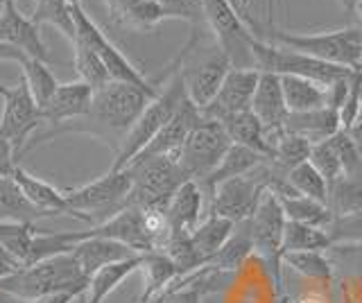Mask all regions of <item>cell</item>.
<instances>
[{
	"mask_svg": "<svg viewBox=\"0 0 362 303\" xmlns=\"http://www.w3.org/2000/svg\"><path fill=\"white\" fill-rule=\"evenodd\" d=\"M161 84L136 86L127 82H109L107 86H102L100 91L93 93V102H90L88 116L79 118L82 125L48 131V133H43L41 141H48L50 136H54V133H59V131H88L105 143H109L118 154L124 136H127L129 129L136 125V120L141 118L145 107L161 93Z\"/></svg>",
	"mask_w": 362,
	"mask_h": 303,
	"instance_id": "6da1fadb",
	"label": "cell"
},
{
	"mask_svg": "<svg viewBox=\"0 0 362 303\" xmlns=\"http://www.w3.org/2000/svg\"><path fill=\"white\" fill-rule=\"evenodd\" d=\"M256 39L272 43V46L290 48L308 54V57L322 59L328 64L346 66V69H362V41L358 28H344L335 32H317V35H294V32L279 30L274 25L260 28L256 20H249Z\"/></svg>",
	"mask_w": 362,
	"mask_h": 303,
	"instance_id": "7a4b0ae2",
	"label": "cell"
},
{
	"mask_svg": "<svg viewBox=\"0 0 362 303\" xmlns=\"http://www.w3.org/2000/svg\"><path fill=\"white\" fill-rule=\"evenodd\" d=\"M88 278L75 261L73 251L52 256L34 265L21 267L18 272L0 278V292L21 301H34L54 292H79L86 295Z\"/></svg>",
	"mask_w": 362,
	"mask_h": 303,
	"instance_id": "3957f363",
	"label": "cell"
},
{
	"mask_svg": "<svg viewBox=\"0 0 362 303\" xmlns=\"http://www.w3.org/2000/svg\"><path fill=\"white\" fill-rule=\"evenodd\" d=\"M186 100H188L186 82H184V75H181V69H179L161 86V93L145 107L141 118L136 120V125L129 129L127 136H124L111 170H124V167H127L136 156L150 145V141L156 136V133L175 118V114L181 109V105H184Z\"/></svg>",
	"mask_w": 362,
	"mask_h": 303,
	"instance_id": "277c9868",
	"label": "cell"
},
{
	"mask_svg": "<svg viewBox=\"0 0 362 303\" xmlns=\"http://www.w3.org/2000/svg\"><path fill=\"white\" fill-rule=\"evenodd\" d=\"M184 64H181V75L186 82L188 100L199 111L206 109L213 97L218 95L224 77L233 69L229 57L220 50L218 41L213 39L209 48L202 46L199 28H192V35L184 48Z\"/></svg>",
	"mask_w": 362,
	"mask_h": 303,
	"instance_id": "5b68a950",
	"label": "cell"
},
{
	"mask_svg": "<svg viewBox=\"0 0 362 303\" xmlns=\"http://www.w3.org/2000/svg\"><path fill=\"white\" fill-rule=\"evenodd\" d=\"M64 193L75 218L95 227L120 213L124 206H129L132 174L129 170H109L95 182L68 188Z\"/></svg>",
	"mask_w": 362,
	"mask_h": 303,
	"instance_id": "8992f818",
	"label": "cell"
},
{
	"mask_svg": "<svg viewBox=\"0 0 362 303\" xmlns=\"http://www.w3.org/2000/svg\"><path fill=\"white\" fill-rule=\"evenodd\" d=\"M124 170H129L132 174L129 206H139L143 210H165L173 195L188 182L184 167L179 165L177 159H170V156L139 159L129 163Z\"/></svg>",
	"mask_w": 362,
	"mask_h": 303,
	"instance_id": "52a82bcc",
	"label": "cell"
},
{
	"mask_svg": "<svg viewBox=\"0 0 362 303\" xmlns=\"http://www.w3.org/2000/svg\"><path fill=\"white\" fill-rule=\"evenodd\" d=\"M204 16L213 39L229 57L233 69H258L254 57L256 35L249 20L238 12L229 0H204Z\"/></svg>",
	"mask_w": 362,
	"mask_h": 303,
	"instance_id": "ba28073f",
	"label": "cell"
},
{
	"mask_svg": "<svg viewBox=\"0 0 362 303\" xmlns=\"http://www.w3.org/2000/svg\"><path fill=\"white\" fill-rule=\"evenodd\" d=\"M286 224H288V218H286V213H283L279 197L267 190L263 199H260L254 218L249 220V227H252V238H254V254H258V258L263 261L272 283H274L279 303H286V299H283V276H281L283 233H286Z\"/></svg>",
	"mask_w": 362,
	"mask_h": 303,
	"instance_id": "9c48e42d",
	"label": "cell"
},
{
	"mask_svg": "<svg viewBox=\"0 0 362 303\" xmlns=\"http://www.w3.org/2000/svg\"><path fill=\"white\" fill-rule=\"evenodd\" d=\"M254 57L256 66L260 73H276V75H297V77H308L324 86H331L339 80H346L356 73V69H346V66H337V64H328L322 59L308 57V54L290 50V48H281V46H272L265 41H256L254 46Z\"/></svg>",
	"mask_w": 362,
	"mask_h": 303,
	"instance_id": "30bf717a",
	"label": "cell"
},
{
	"mask_svg": "<svg viewBox=\"0 0 362 303\" xmlns=\"http://www.w3.org/2000/svg\"><path fill=\"white\" fill-rule=\"evenodd\" d=\"M233 141L226 133L222 122L202 116V120L192 127L184 143V150L179 154V165L184 167L188 179L204 184L215 172V167L222 163Z\"/></svg>",
	"mask_w": 362,
	"mask_h": 303,
	"instance_id": "8fae6325",
	"label": "cell"
},
{
	"mask_svg": "<svg viewBox=\"0 0 362 303\" xmlns=\"http://www.w3.org/2000/svg\"><path fill=\"white\" fill-rule=\"evenodd\" d=\"M0 97H3V114H0V136L14 145L16 154L25 148V143L34 133L41 122L43 114L37 100L30 93L25 80H21L14 86L0 84Z\"/></svg>",
	"mask_w": 362,
	"mask_h": 303,
	"instance_id": "7c38bea8",
	"label": "cell"
},
{
	"mask_svg": "<svg viewBox=\"0 0 362 303\" xmlns=\"http://www.w3.org/2000/svg\"><path fill=\"white\" fill-rule=\"evenodd\" d=\"M267 193L265 177H263V163L254 172L229 179L220 184L211 193V208L209 213L226 218L235 224L247 222L254 218V213L260 204V199Z\"/></svg>",
	"mask_w": 362,
	"mask_h": 303,
	"instance_id": "4fadbf2b",
	"label": "cell"
},
{
	"mask_svg": "<svg viewBox=\"0 0 362 303\" xmlns=\"http://www.w3.org/2000/svg\"><path fill=\"white\" fill-rule=\"evenodd\" d=\"M258 80H260L258 69H231L229 75L224 77L218 95H215L213 102L202 111V116L224 122L231 116L252 111Z\"/></svg>",
	"mask_w": 362,
	"mask_h": 303,
	"instance_id": "5bb4252c",
	"label": "cell"
},
{
	"mask_svg": "<svg viewBox=\"0 0 362 303\" xmlns=\"http://www.w3.org/2000/svg\"><path fill=\"white\" fill-rule=\"evenodd\" d=\"M84 235L86 238H90V235H100V238L118 240L122 244H127L136 254L154 251V240L145 224V213L139 206H124L113 218L84 231Z\"/></svg>",
	"mask_w": 362,
	"mask_h": 303,
	"instance_id": "9a60e30c",
	"label": "cell"
},
{
	"mask_svg": "<svg viewBox=\"0 0 362 303\" xmlns=\"http://www.w3.org/2000/svg\"><path fill=\"white\" fill-rule=\"evenodd\" d=\"M252 111L258 116V120L263 122L269 143H274L279 136L286 133V122L290 118V111L286 105V97H283L281 75L260 73ZM272 148H274V145H272Z\"/></svg>",
	"mask_w": 362,
	"mask_h": 303,
	"instance_id": "2e32d148",
	"label": "cell"
},
{
	"mask_svg": "<svg viewBox=\"0 0 362 303\" xmlns=\"http://www.w3.org/2000/svg\"><path fill=\"white\" fill-rule=\"evenodd\" d=\"M0 43L21 50L25 57L50 61V52L45 48L41 28L32 23L28 14H21L18 7H3L0 9Z\"/></svg>",
	"mask_w": 362,
	"mask_h": 303,
	"instance_id": "e0dca14e",
	"label": "cell"
},
{
	"mask_svg": "<svg viewBox=\"0 0 362 303\" xmlns=\"http://www.w3.org/2000/svg\"><path fill=\"white\" fill-rule=\"evenodd\" d=\"M202 120V111L186 100L181 109L175 114V118L168 122V125L156 133V136L150 141V145L136 156L134 161L139 159H152V156H170V159L179 161V154L184 150V143L188 138V133L192 131V127ZM132 161V163H134Z\"/></svg>",
	"mask_w": 362,
	"mask_h": 303,
	"instance_id": "ac0fdd59",
	"label": "cell"
},
{
	"mask_svg": "<svg viewBox=\"0 0 362 303\" xmlns=\"http://www.w3.org/2000/svg\"><path fill=\"white\" fill-rule=\"evenodd\" d=\"M93 88L84 84L82 80L66 82L57 86L54 95L48 100V105L41 109L45 125L59 127L66 125L68 120H79L86 118L90 111V102H93Z\"/></svg>",
	"mask_w": 362,
	"mask_h": 303,
	"instance_id": "d6986e66",
	"label": "cell"
},
{
	"mask_svg": "<svg viewBox=\"0 0 362 303\" xmlns=\"http://www.w3.org/2000/svg\"><path fill=\"white\" fill-rule=\"evenodd\" d=\"M102 3L113 23L141 35L152 32L158 23L168 20L158 0H102Z\"/></svg>",
	"mask_w": 362,
	"mask_h": 303,
	"instance_id": "ffe728a7",
	"label": "cell"
},
{
	"mask_svg": "<svg viewBox=\"0 0 362 303\" xmlns=\"http://www.w3.org/2000/svg\"><path fill=\"white\" fill-rule=\"evenodd\" d=\"M206 193L202 190L197 182H188L181 186L177 193L170 199V204L165 208L170 233H192L202 222V208Z\"/></svg>",
	"mask_w": 362,
	"mask_h": 303,
	"instance_id": "44dd1931",
	"label": "cell"
},
{
	"mask_svg": "<svg viewBox=\"0 0 362 303\" xmlns=\"http://www.w3.org/2000/svg\"><path fill=\"white\" fill-rule=\"evenodd\" d=\"M75 261L82 267L84 276L90 280L95 272H100L102 267H107L111 263H120L124 258L136 256L134 249H129L127 244H122L118 240L111 238H100V235H90V238L82 240L73 249Z\"/></svg>",
	"mask_w": 362,
	"mask_h": 303,
	"instance_id": "7402d4cb",
	"label": "cell"
},
{
	"mask_svg": "<svg viewBox=\"0 0 362 303\" xmlns=\"http://www.w3.org/2000/svg\"><path fill=\"white\" fill-rule=\"evenodd\" d=\"M11 177L16 179V184L23 190V195H25L32 204L37 208H41L43 213H48V215H71V218H75V213L71 210V206H68V199H66L64 190L54 188L52 184L30 174L28 170H23L21 165H16V170L11 172Z\"/></svg>",
	"mask_w": 362,
	"mask_h": 303,
	"instance_id": "603a6c76",
	"label": "cell"
},
{
	"mask_svg": "<svg viewBox=\"0 0 362 303\" xmlns=\"http://www.w3.org/2000/svg\"><path fill=\"white\" fill-rule=\"evenodd\" d=\"M339 129H342L339 111L333 107L305 111V114H290V118L286 122V133L301 136L305 141H310L313 145L328 141L331 136H335Z\"/></svg>",
	"mask_w": 362,
	"mask_h": 303,
	"instance_id": "cb8c5ba5",
	"label": "cell"
},
{
	"mask_svg": "<svg viewBox=\"0 0 362 303\" xmlns=\"http://www.w3.org/2000/svg\"><path fill=\"white\" fill-rule=\"evenodd\" d=\"M283 97L290 114H305L328 107V86L297 75H281Z\"/></svg>",
	"mask_w": 362,
	"mask_h": 303,
	"instance_id": "d4e9b609",
	"label": "cell"
},
{
	"mask_svg": "<svg viewBox=\"0 0 362 303\" xmlns=\"http://www.w3.org/2000/svg\"><path fill=\"white\" fill-rule=\"evenodd\" d=\"M143 261H145V254H136L132 258H124L120 263H111L107 267H102L100 272L90 276L86 297L82 299V303H105V299L111 292L118 290V285L124 278L132 276L134 272H141Z\"/></svg>",
	"mask_w": 362,
	"mask_h": 303,
	"instance_id": "484cf974",
	"label": "cell"
},
{
	"mask_svg": "<svg viewBox=\"0 0 362 303\" xmlns=\"http://www.w3.org/2000/svg\"><path fill=\"white\" fill-rule=\"evenodd\" d=\"M252 254H254V238H252V227H249V220H247V222L235 224L231 238L226 240L222 249L206 263V267H211L213 272H220V274H233L247 263V258Z\"/></svg>",
	"mask_w": 362,
	"mask_h": 303,
	"instance_id": "4316f807",
	"label": "cell"
},
{
	"mask_svg": "<svg viewBox=\"0 0 362 303\" xmlns=\"http://www.w3.org/2000/svg\"><path fill=\"white\" fill-rule=\"evenodd\" d=\"M267 159L265 156H260L258 152L254 150H249V148H243V145H231V150L224 154V159L222 163L215 167V172L206 179L202 186V190L211 197V193L215 188H218L220 184L224 182H229V179H235V177H243V174H249V172H254L256 167L260 163H265Z\"/></svg>",
	"mask_w": 362,
	"mask_h": 303,
	"instance_id": "83f0119b",
	"label": "cell"
},
{
	"mask_svg": "<svg viewBox=\"0 0 362 303\" xmlns=\"http://www.w3.org/2000/svg\"><path fill=\"white\" fill-rule=\"evenodd\" d=\"M222 125L235 145H243V148L254 150L260 156H265V159H272L274 148H272V143L267 138L263 122L258 120V116L254 114V111H245V114L226 118Z\"/></svg>",
	"mask_w": 362,
	"mask_h": 303,
	"instance_id": "f1b7e54d",
	"label": "cell"
},
{
	"mask_svg": "<svg viewBox=\"0 0 362 303\" xmlns=\"http://www.w3.org/2000/svg\"><path fill=\"white\" fill-rule=\"evenodd\" d=\"M141 272H143V292H141V299H139L141 303H147L156 295H161L163 290L175 285L181 278L179 267L161 251L145 254Z\"/></svg>",
	"mask_w": 362,
	"mask_h": 303,
	"instance_id": "f546056e",
	"label": "cell"
},
{
	"mask_svg": "<svg viewBox=\"0 0 362 303\" xmlns=\"http://www.w3.org/2000/svg\"><path fill=\"white\" fill-rule=\"evenodd\" d=\"M48 218V213L37 208L23 195L14 177H0V220L5 222H32Z\"/></svg>",
	"mask_w": 362,
	"mask_h": 303,
	"instance_id": "4dcf8cb0",
	"label": "cell"
},
{
	"mask_svg": "<svg viewBox=\"0 0 362 303\" xmlns=\"http://www.w3.org/2000/svg\"><path fill=\"white\" fill-rule=\"evenodd\" d=\"M283 265H288L292 272L301 274L303 278L313 280L320 287L333 285V261L324 251H288L281 256Z\"/></svg>",
	"mask_w": 362,
	"mask_h": 303,
	"instance_id": "1f68e13d",
	"label": "cell"
},
{
	"mask_svg": "<svg viewBox=\"0 0 362 303\" xmlns=\"http://www.w3.org/2000/svg\"><path fill=\"white\" fill-rule=\"evenodd\" d=\"M233 229H235V222L215 215V213H209V215L199 222V227L190 233V240L195 244V249L199 251V256L209 263L211 258L222 249L224 242L231 238Z\"/></svg>",
	"mask_w": 362,
	"mask_h": 303,
	"instance_id": "d6a6232c",
	"label": "cell"
},
{
	"mask_svg": "<svg viewBox=\"0 0 362 303\" xmlns=\"http://www.w3.org/2000/svg\"><path fill=\"white\" fill-rule=\"evenodd\" d=\"M34 25H50L59 30L62 35L75 43V20H73V5L66 0H34L32 12L28 14Z\"/></svg>",
	"mask_w": 362,
	"mask_h": 303,
	"instance_id": "836d02e7",
	"label": "cell"
},
{
	"mask_svg": "<svg viewBox=\"0 0 362 303\" xmlns=\"http://www.w3.org/2000/svg\"><path fill=\"white\" fill-rule=\"evenodd\" d=\"M333 246L326 229L310 227V224L290 222L283 233V254L288 251H328Z\"/></svg>",
	"mask_w": 362,
	"mask_h": 303,
	"instance_id": "e575fe53",
	"label": "cell"
},
{
	"mask_svg": "<svg viewBox=\"0 0 362 303\" xmlns=\"http://www.w3.org/2000/svg\"><path fill=\"white\" fill-rule=\"evenodd\" d=\"M39 233V229L32 222H5L0 220V246L18 261L23 267L30 263L34 235Z\"/></svg>",
	"mask_w": 362,
	"mask_h": 303,
	"instance_id": "d590c367",
	"label": "cell"
},
{
	"mask_svg": "<svg viewBox=\"0 0 362 303\" xmlns=\"http://www.w3.org/2000/svg\"><path fill=\"white\" fill-rule=\"evenodd\" d=\"M283 213L290 222H301V224H310V227H320L328 229V224L333 222V213L326 204L310 197H279Z\"/></svg>",
	"mask_w": 362,
	"mask_h": 303,
	"instance_id": "8d00e7d4",
	"label": "cell"
},
{
	"mask_svg": "<svg viewBox=\"0 0 362 303\" xmlns=\"http://www.w3.org/2000/svg\"><path fill=\"white\" fill-rule=\"evenodd\" d=\"M21 69H23L21 77L25 80L30 93L34 95V100H37V105L43 109L45 105H48V100L54 95L59 82H57V77L52 75L50 66L45 64V61L25 57V59L21 61Z\"/></svg>",
	"mask_w": 362,
	"mask_h": 303,
	"instance_id": "74e56055",
	"label": "cell"
},
{
	"mask_svg": "<svg viewBox=\"0 0 362 303\" xmlns=\"http://www.w3.org/2000/svg\"><path fill=\"white\" fill-rule=\"evenodd\" d=\"M274 154H272V165L279 167L281 172H290L297 165L310 161V152H313V143L305 141L301 136H294V133H283L274 143Z\"/></svg>",
	"mask_w": 362,
	"mask_h": 303,
	"instance_id": "f35d334b",
	"label": "cell"
},
{
	"mask_svg": "<svg viewBox=\"0 0 362 303\" xmlns=\"http://www.w3.org/2000/svg\"><path fill=\"white\" fill-rule=\"evenodd\" d=\"M328 208L333 218H344L362 208V179L342 177L328 186Z\"/></svg>",
	"mask_w": 362,
	"mask_h": 303,
	"instance_id": "ab89813d",
	"label": "cell"
},
{
	"mask_svg": "<svg viewBox=\"0 0 362 303\" xmlns=\"http://www.w3.org/2000/svg\"><path fill=\"white\" fill-rule=\"evenodd\" d=\"M73 64H75V71L79 75V80H82L84 84H88L93 91H100L102 86H107L111 82V77L105 69V64H102V59L98 57V52L93 48L84 46V43L75 41L73 43Z\"/></svg>",
	"mask_w": 362,
	"mask_h": 303,
	"instance_id": "60d3db41",
	"label": "cell"
},
{
	"mask_svg": "<svg viewBox=\"0 0 362 303\" xmlns=\"http://www.w3.org/2000/svg\"><path fill=\"white\" fill-rule=\"evenodd\" d=\"M288 182L303 197L317 199V201H322V204H326V201H328V184H326V179L320 172H317V167L310 161H305V163L294 167V170H290L288 172Z\"/></svg>",
	"mask_w": 362,
	"mask_h": 303,
	"instance_id": "b9f144b4",
	"label": "cell"
},
{
	"mask_svg": "<svg viewBox=\"0 0 362 303\" xmlns=\"http://www.w3.org/2000/svg\"><path fill=\"white\" fill-rule=\"evenodd\" d=\"M310 163L317 167V172H320V174L326 179V184H328V186L335 184L337 179H342V177H344V172H342V161H339L337 150H335V145H333L331 138L313 145Z\"/></svg>",
	"mask_w": 362,
	"mask_h": 303,
	"instance_id": "7bdbcfd3",
	"label": "cell"
},
{
	"mask_svg": "<svg viewBox=\"0 0 362 303\" xmlns=\"http://www.w3.org/2000/svg\"><path fill=\"white\" fill-rule=\"evenodd\" d=\"M326 231L333 244H362V208L344 218H333Z\"/></svg>",
	"mask_w": 362,
	"mask_h": 303,
	"instance_id": "ee69618b",
	"label": "cell"
},
{
	"mask_svg": "<svg viewBox=\"0 0 362 303\" xmlns=\"http://www.w3.org/2000/svg\"><path fill=\"white\" fill-rule=\"evenodd\" d=\"M158 5L163 7L165 18L186 20L192 28H199L206 23V16H204V0H158Z\"/></svg>",
	"mask_w": 362,
	"mask_h": 303,
	"instance_id": "f6af8a7d",
	"label": "cell"
},
{
	"mask_svg": "<svg viewBox=\"0 0 362 303\" xmlns=\"http://www.w3.org/2000/svg\"><path fill=\"white\" fill-rule=\"evenodd\" d=\"M202 272H204V267L197 269V272H192V274L181 276L177 283L170 287L163 303H202L204 297L209 295V292L204 290L202 283H199Z\"/></svg>",
	"mask_w": 362,
	"mask_h": 303,
	"instance_id": "bcb514c9",
	"label": "cell"
},
{
	"mask_svg": "<svg viewBox=\"0 0 362 303\" xmlns=\"http://www.w3.org/2000/svg\"><path fill=\"white\" fill-rule=\"evenodd\" d=\"M331 141H333L335 150H337L339 161H342L344 177H349V179H362V159H360V154L356 150L354 141H351V136H349V131L339 129L335 136H331Z\"/></svg>",
	"mask_w": 362,
	"mask_h": 303,
	"instance_id": "7dc6e473",
	"label": "cell"
},
{
	"mask_svg": "<svg viewBox=\"0 0 362 303\" xmlns=\"http://www.w3.org/2000/svg\"><path fill=\"white\" fill-rule=\"evenodd\" d=\"M328 251H333L339 261H346V265H351V269L362 276V244H333Z\"/></svg>",
	"mask_w": 362,
	"mask_h": 303,
	"instance_id": "c3c4849f",
	"label": "cell"
},
{
	"mask_svg": "<svg viewBox=\"0 0 362 303\" xmlns=\"http://www.w3.org/2000/svg\"><path fill=\"white\" fill-rule=\"evenodd\" d=\"M16 159L18 154L7 138L0 136V177H11V172L16 170Z\"/></svg>",
	"mask_w": 362,
	"mask_h": 303,
	"instance_id": "681fc988",
	"label": "cell"
},
{
	"mask_svg": "<svg viewBox=\"0 0 362 303\" xmlns=\"http://www.w3.org/2000/svg\"><path fill=\"white\" fill-rule=\"evenodd\" d=\"M79 297H84V295H79V292H54V295H45L34 301H25V303H73Z\"/></svg>",
	"mask_w": 362,
	"mask_h": 303,
	"instance_id": "f907efd6",
	"label": "cell"
},
{
	"mask_svg": "<svg viewBox=\"0 0 362 303\" xmlns=\"http://www.w3.org/2000/svg\"><path fill=\"white\" fill-rule=\"evenodd\" d=\"M328 287H320L317 285V290H308L303 292L301 297H297L292 303H331V297L326 295Z\"/></svg>",
	"mask_w": 362,
	"mask_h": 303,
	"instance_id": "816d5d0a",
	"label": "cell"
},
{
	"mask_svg": "<svg viewBox=\"0 0 362 303\" xmlns=\"http://www.w3.org/2000/svg\"><path fill=\"white\" fill-rule=\"evenodd\" d=\"M23 265L18 263V261H14L3 246H0V278H5V276H9V274H14V272H18Z\"/></svg>",
	"mask_w": 362,
	"mask_h": 303,
	"instance_id": "f5cc1de1",
	"label": "cell"
},
{
	"mask_svg": "<svg viewBox=\"0 0 362 303\" xmlns=\"http://www.w3.org/2000/svg\"><path fill=\"white\" fill-rule=\"evenodd\" d=\"M25 59V54H23L21 50L11 48V46H5V43H0V61H23Z\"/></svg>",
	"mask_w": 362,
	"mask_h": 303,
	"instance_id": "db71d44e",
	"label": "cell"
},
{
	"mask_svg": "<svg viewBox=\"0 0 362 303\" xmlns=\"http://www.w3.org/2000/svg\"><path fill=\"white\" fill-rule=\"evenodd\" d=\"M349 136H351V141H354V145H356V150H358V154H360V159H362V118L356 122L354 127L349 129Z\"/></svg>",
	"mask_w": 362,
	"mask_h": 303,
	"instance_id": "11a10c76",
	"label": "cell"
},
{
	"mask_svg": "<svg viewBox=\"0 0 362 303\" xmlns=\"http://www.w3.org/2000/svg\"><path fill=\"white\" fill-rule=\"evenodd\" d=\"M229 3L238 9V12H240L247 20H252V16L247 14V5H249V0H229Z\"/></svg>",
	"mask_w": 362,
	"mask_h": 303,
	"instance_id": "9f6ffc18",
	"label": "cell"
},
{
	"mask_svg": "<svg viewBox=\"0 0 362 303\" xmlns=\"http://www.w3.org/2000/svg\"><path fill=\"white\" fill-rule=\"evenodd\" d=\"M351 14H354L356 16V23H358V30H362V0H360V3L354 7V12H351Z\"/></svg>",
	"mask_w": 362,
	"mask_h": 303,
	"instance_id": "6f0895ef",
	"label": "cell"
},
{
	"mask_svg": "<svg viewBox=\"0 0 362 303\" xmlns=\"http://www.w3.org/2000/svg\"><path fill=\"white\" fill-rule=\"evenodd\" d=\"M170 287H173V285H170ZM170 287H168V290H163L161 295H156L154 299H150L147 303H163V301H165V297H168V292H170Z\"/></svg>",
	"mask_w": 362,
	"mask_h": 303,
	"instance_id": "680465c9",
	"label": "cell"
},
{
	"mask_svg": "<svg viewBox=\"0 0 362 303\" xmlns=\"http://www.w3.org/2000/svg\"><path fill=\"white\" fill-rule=\"evenodd\" d=\"M354 82H356L358 91H360V97H362V69H360V71H356V75H354Z\"/></svg>",
	"mask_w": 362,
	"mask_h": 303,
	"instance_id": "91938a15",
	"label": "cell"
},
{
	"mask_svg": "<svg viewBox=\"0 0 362 303\" xmlns=\"http://www.w3.org/2000/svg\"><path fill=\"white\" fill-rule=\"evenodd\" d=\"M360 3V0H342V5H344V9L346 12H354V7Z\"/></svg>",
	"mask_w": 362,
	"mask_h": 303,
	"instance_id": "94428289",
	"label": "cell"
},
{
	"mask_svg": "<svg viewBox=\"0 0 362 303\" xmlns=\"http://www.w3.org/2000/svg\"><path fill=\"white\" fill-rule=\"evenodd\" d=\"M16 3H18V0H0V9H3V7H16Z\"/></svg>",
	"mask_w": 362,
	"mask_h": 303,
	"instance_id": "6125c7cd",
	"label": "cell"
},
{
	"mask_svg": "<svg viewBox=\"0 0 362 303\" xmlns=\"http://www.w3.org/2000/svg\"><path fill=\"white\" fill-rule=\"evenodd\" d=\"M0 303H25V301H21V299H16V297L5 295V301H0Z\"/></svg>",
	"mask_w": 362,
	"mask_h": 303,
	"instance_id": "be15d7a7",
	"label": "cell"
},
{
	"mask_svg": "<svg viewBox=\"0 0 362 303\" xmlns=\"http://www.w3.org/2000/svg\"><path fill=\"white\" fill-rule=\"evenodd\" d=\"M68 5H82V0H66Z\"/></svg>",
	"mask_w": 362,
	"mask_h": 303,
	"instance_id": "e7e4bbea",
	"label": "cell"
},
{
	"mask_svg": "<svg viewBox=\"0 0 362 303\" xmlns=\"http://www.w3.org/2000/svg\"><path fill=\"white\" fill-rule=\"evenodd\" d=\"M360 41H362V30H360Z\"/></svg>",
	"mask_w": 362,
	"mask_h": 303,
	"instance_id": "03108f58",
	"label": "cell"
}]
</instances>
